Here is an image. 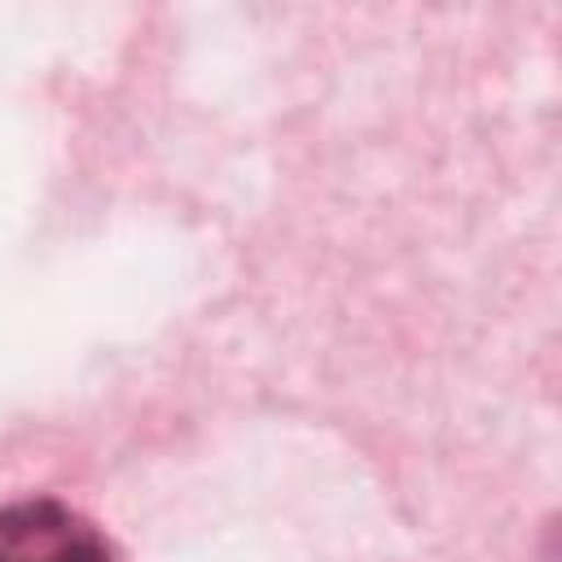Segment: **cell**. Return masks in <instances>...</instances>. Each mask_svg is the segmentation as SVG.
Returning a JSON list of instances; mask_svg holds the SVG:
<instances>
[{
  "mask_svg": "<svg viewBox=\"0 0 562 562\" xmlns=\"http://www.w3.org/2000/svg\"><path fill=\"white\" fill-rule=\"evenodd\" d=\"M0 562H110V544L61 501L35 496L0 509Z\"/></svg>",
  "mask_w": 562,
  "mask_h": 562,
  "instance_id": "cell-1",
  "label": "cell"
}]
</instances>
